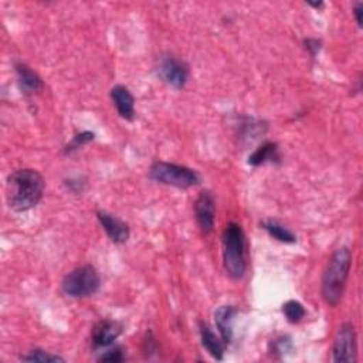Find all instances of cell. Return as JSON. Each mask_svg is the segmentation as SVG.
<instances>
[{
    "mask_svg": "<svg viewBox=\"0 0 363 363\" xmlns=\"http://www.w3.org/2000/svg\"><path fill=\"white\" fill-rule=\"evenodd\" d=\"M99 360L101 362H114V363H118V362H124L125 360V355H124V351L121 348H114V349H110L107 351L104 355L99 356Z\"/></svg>",
    "mask_w": 363,
    "mask_h": 363,
    "instance_id": "obj_20",
    "label": "cell"
},
{
    "mask_svg": "<svg viewBox=\"0 0 363 363\" xmlns=\"http://www.w3.org/2000/svg\"><path fill=\"white\" fill-rule=\"evenodd\" d=\"M291 348H292L291 339L287 338V336H282L279 339H275V342H274V351L278 352V353L288 352Z\"/></svg>",
    "mask_w": 363,
    "mask_h": 363,
    "instance_id": "obj_21",
    "label": "cell"
},
{
    "mask_svg": "<svg viewBox=\"0 0 363 363\" xmlns=\"http://www.w3.org/2000/svg\"><path fill=\"white\" fill-rule=\"evenodd\" d=\"M123 334V325L116 321H99L92 329L91 340L95 348H107L114 344V340Z\"/></svg>",
    "mask_w": 363,
    "mask_h": 363,
    "instance_id": "obj_9",
    "label": "cell"
},
{
    "mask_svg": "<svg viewBox=\"0 0 363 363\" xmlns=\"http://www.w3.org/2000/svg\"><path fill=\"white\" fill-rule=\"evenodd\" d=\"M305 47L311 51L312 55H315L321 49V42H318V40H314V38H308V40H305Z\"/></svg>",
    "mask_w": 363,
    "mask_h": 363,
    "instance_id": "obj_22",
    "label": "cell"
},
{
    "mask_svg": "<svg viewBox=\"0 0 363 363\" xmlns=\"http://www.w3.org/2000/svg\"><path fill=\"white\" fill-rule=\"evenodd\" d=\"M45 192V179L34 169L13 172L6 184L8 205L14 212H27L38 205Z\"/></svg>",
    "mask_w": 363,
    "mask_h": 363,
    "instance_id": "obj_1",
    "label": "cell"
},
{
    "mask_svg": "<svg viewBox=\"0 0 363 363\" xmlns=\"http://www.w3.org/2000/svg\"><path fill=\"white\" fill-rule=\"evenodd\" d=\"M16 73L18 78V86L25 94H33L42 88L43 83L42 78H40L33 70H30L25 64H17L16 66Z\"/></svg>",
    "mask_w": 363,
    "mask_h": 363,
    "instance_id": "obj_14",
    "label": "cell"
},
{
    "mask_svg": "<svg viewBox=\"0 0 363 363\" xmlns=\"http://www.w3.org/2000/svg\"><path fill=\"white\" fill-rule=\"evenodd\" d=\"M362 9H363V5H362V3H356V6H355V9H353V13H355V17H356V22H358L359 26L362 25V17H360V14H362Z\"/></svg>",
    "mask_w": 363,
    "mask_h": 363,
    "instance_id": "obj_23",
    "label": "cell"
},
{
    "mask_svg": "<svg viewBox=\"0 0 363 363\" xmlns=\"http://www.w3.org/2000/svg\"><path fill=\"white\" fill-rule=\"evenodd\" d=\"M22 360L25 362H64V359L58 355H53L45 351H32L27 355L22 356Z\"/></svg>",
    "mask_w": 363,
    "mask_h": 363,
    "instance_id": "obj_18",
    "label": "cell"
},
{
    "mask_svg": "<svg viewBox=\"0 0 363 363\" xmlns=\"http://www.w3.org/2000/svg\"><path fill=\"white\" fill-rule=\"evenodd\" d=\"M332 360L336 363L356 362V332L352 324L339 327L334 339Z\"/></svg>",
    "mask_w": 363,
    "mask_h": 363,
    "instance_id": "obj_7",
    "label": "cell"
},
{
    "mask_svg": "<svg viewBox=\"0 0 363 363\" xmlns=\"http://www.w3.org/2000/svg\"><path fill=\"white\" fill-rule=\"evenodd\" d=\"M149 176L158 184L175 186L179 189H188L199 185V175L186 166H179L168 162H156L149 171Z\"/></svg>",
    "mask_w": 363,
    "mask_h": 363,
    "instance_id": "obj_4",
    "label": "cell"
},
{
    "mask_svg": "<svg viewBox=\"0 0 363 363\" xmlns=\"http://www.w3.org/2000/svg\"><path fill=\"white\" fill-rule=\"evenodd\" d=\"M352 266V253L349 249H338L327 266V270L322 277V297L331 307H336L347 287Z\"/></svg>",
    "mask_w": 363,
    "mask_h": 363,
    "instance_id": "obj_2",
    "label": "cell"
},
{
    "mask_svg": "<svg viewBox=\"0 0 363 363\" xmlns=\"http://www.w3.org/2000/svg\"><path fill=\"white\" fill-rule=\"evenodd\" d=\"M200 336H201V345L203 348L217 360L223 359L225 355V342L220 340L216 334L209 328L208 324L201 322L200 324Z\"/></svg>",
    "mask_w": 363,
    "mask_h": 363,
    "instance_id": "obj_13",
    "label": "cell"
},
{
    "mask_svg": "<svg viewBox=\"0 0 363 363\" xmlns=\"http://www.w3.org/2000/svg\"><path fill=\"white\" fill-rule=\"evenodd\" d=\"M99 275L92 266L78 267L63 279V291L71 298L91 297L99 290Z\"/></svg>",
    "mask_w": 363,
    "mask_h": 363,
    "instance_id": "obj_5",
    "label": "cell"
},
{
    "mask_svg": "<svg viewBox=\"0 0 363 363\" xmlns=\"http://www.w3.org/2000/svg\"><path fill=\"white\" fill-rule=\"evenodd\" d=\"M282 312H284V315L287 316L288 322H291V324H297V322H299L307 314L305 308L302 307L301 302L295 299L286 302V304L282 305Z\"/></svg>",
    "mask_w": 363,
    "mask_h": 363,
    "instance_id": "obj_17",
    "label": "cell"
},
{
    "mask_svg": "<svg viewBox=\"0 0 363 363\" xmlns=\"http://www.w3.org/2000/svg\"><path fill=\"white\" fill-rule=\"evenodd\" d=\"M94 134L92 132H82V134H78V135H75L74 136V139H73V142L67 147V152H71V151H74V149H78V148H82V147H84L86 144H88V142H91V140L94 139Z\"/></svg>",
    "mask_w": 363,
    "mask_h": 363,
    "instance_id": "obj_19",
    "label": "cell"
},
{
    "mask_svg": "<svg viewBox=\"0 0 363 363\" xmlns=\"http://www.w3.org/2000/svg\"><path fill=\"white\" fill-rule=\"evenodd\" d=\"M223 261L227 274L240 279L246 273V236L237 223H229L223 233Z\"/></svg>",
    "mask_w": 363,
    "mask_h": 363,
    "instance_id": "obj_3",
    "label": "cell"
},
{
    "mask_svg": "<svg viewBox=\"0 0 363 363\" xmlns=\"http://www.w3.org/2000/svg\"><path fill=\"white\" fill-rule=\"evenodd\" d=\"M214 199L210 192L200 193L195 205L196 221L203 234H210L214 226Z\"/></svg>",
    "mask_w": 363,
    "mask_h": 363,
    "instance_id": "obj_8",
    "label": "cell"
},
{
    "mask_svg": "<svg viewBox=\"0 0 363 363\" xmlns=\"http://www.w3.org/2000/svg\"><path fill=\"white\" fill-rule=\"evenodd\" d=\"M279 160V152L278 147L273 142H266L257 148L250 156H249V165L251 166H260L266 162H278Z\"/></svg>",
    "mask_w": 363,
    "mask_h": 363,
    "instance_id": "obj_15",
    "label": "cell"
},
{
    "mask_svg": "<svg viewBox=\"0 0 363 363\" xmlns=\"http://www.w3.org/2000/svg\"><path fill=\"white\" fill-rule=\"evenodd\" d=\"M263 229L275 240L282 241V243H295V236L292 234V231H290L286 226H282L281 223H278L277 220H264L263 223H261Z\"/></svg>",
    "mask_w": 363,
    "mask_h": 363,
    "instance_id": "obj_16",
    "label": "cell"
},
{
    "mask_svg": "<svg viewBox=\"0 0 363 363\" xmlns=\"http://www.w3.org/2000/svg\"><path fill=\"white\" fill-rule=\"evenodd\" d=\"M158 75L171 87L180 90L188 83L189 67L185 62H182L175 55H164L159 60Z\"/></svg>",
    "mask_w": 363,
    "mask_h": 363,
    "instance_id": "obj_6",
    "label": "cell"
},
{
    "mask_svg": "<svg viewBox=\"0 0 363 363\" xmlns=\"http://www.w3.org/2000/svg\"><path fill=\"white\" fill-rule=\"evenodd\" d=\"M236 314H237V310L231 305L220 307L214 314L216 327L220 332L221 340H223L225 344H230L233 339V321H234Z\"/></svg>",
    "mask_w": 363,
    "mask_h": 363,
    "instance_id": "obj_12",
    "label": "cell"
},
{
    "mask_svg": "<svg viewBox=\"0 0 363 363\" xmlns=\"http://www.w3.org/2000/svg\"><path fill=\"white\" fill-rule=\"evenodd\" d=\"M97 217L99 220V225L103 226V229L114 243L123 245L129 238V227L125 221L119 220L118 217L107 212H98Z\"/></svg>",
    "mask_w": 363,
    "mask_h": 363,
    "instance_id": "obj_10",
    "label": "cell"
},
{
    "mask_svg": "<svg viewBox=\"0 0 363 363\" xmlns=\"http://www.w3.org/2000/svg\"><path fill=\"white\" fill-rule=\"evenodd\" d=\"M111 98L119 115L127 121H132L135 115V99L129 90L124 86H115L111 90Z\"/></svg>",
    "mask_w": 363,
    "mask_h": 363,
    "instance_id": "obj_11",
    "label": "cell"
}]
</instances>
